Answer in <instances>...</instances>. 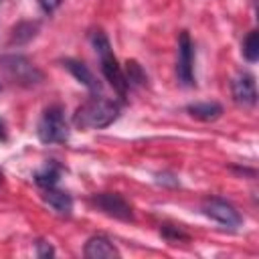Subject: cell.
<instances>
[{
  "label": "cell",
  "instance_id": "9",
  "mask_svg": "<svg viewBox=\"0 0 259 259\" xmlns=\"http://www.w3.org/2000/svg\"><path fill=\"white\" fill-rule=\"evenodd\" d=\"M83 255L87 259H111V257H119V251L115 249V245L103 237V235H95L91 237L85 247H83Z\"/></svg>",
  "mask_w": 259,
  "mask_h": 259
},
{
  "label": "cell",
  "instance_id": "14",
  "mask_svg": "<svg viewBox=\"0 0 259 259\" xmlns=\"http://www.w3.org/2000/svg\"><path fill=\"white\" fill-rule=\"evenodd\" d=\"M243 57L249 63H255L259 59V34L257 30H251L243 40Z\"/></svg>",
  "mask_w": 259,
  "mask_h": 259
},
{
  "label": "cell",
  "instance_id": "4",
  "mask_svg": "<svg viewBox=\"0 0 259 259\" xmlns=\"http://www.w3.org/2000/svg\"><path fill=\"white\" fill-rule=\"evenodd\" d=\"M38 140L42 144H65L69 140V125L65 121V113L59 105H51L45 109L38 127Z\"/></svg>",
  "mask_w": 259,
  "mask_h": 259
},
{
  "label": "cell",
  "instance_id": "15",
  "mask_svg": "<svg viewBox=\"0 0 259 259\" xmlns=\"http://www.w3.org/2000/svg\"><path fill=\"white\" fill-rule=\"evenodd\" d=\"M36 28H38L36 22H20V24L12 30V40H16V42H26V40H30V38L36 34Z\"/></svg>",
  "mask_w": 259,
  "mask_h": 259
},
{
  "label": "cell",
  "instance_id": "2",
  "mask_svg": "<svg viewBox=\"0 0 259 259\" xmlns=\"http://www.w3.org/2000/svg\"><path fill=\"white\" fill-rule=\"evenodd\" d=\"M91 40H93L95 53L99 55V63H101V71H103L105 79L111 83V87L119 95H125L130 85H127V79L123 75V69L119 67V63H117V59H115V55L111 51V45H109L107 36L101 30H97V32H93Z\"/></svg>",
  "mask_w": 259,
  "mask_h": 259
},
{
  "label": "cell",
  "instance_id": "21",
  "mask_svg": "<svg viewBox=\"0 0 259 259\" xmlns=\"http://www.w3.org/2000/svg\"><path fill=\"white\" fill-rule=\"evenodd\" d=\"M2 180H4V174H2V170H0V184H2Z\"/></svg>",
  "mask_w": 259,
  "mask_h": 259
},
{
  "label": "cell",
  "instance_id": "1",
  "mask_svg": "<svg viewBox=\"0 0 259 259\" xmlns=\"http://www.w3.org/2000/svg\"><path fill=\"white\" fill-rule=\"evenodd\" d=\"M119 115V103L107 97H91L77 107L73 123L79 130H103L111 125Z\"/></svg>",
  "mask_w": 259,
  "mask_h": 259
},
{
  "label": "cell",
  "instance_id": "10",
  "mask_svg": "<svg viewBox=\"0 0 259 259\" xmlns=\"http://www.w3.org/2000/svg\"><path fill=\"white\" fill-rule=\"evenodd\" d=\"M45 202L61 217H69L73 212V198L71 194H67L65 190H57L55 186L51 188H45V194H42Z\"/></svg>",
  "mask_w": 259,
  "mask_h": 259
},
{
  "label": "cell",
  "instance_id": "6",
  "mask_svg": "<svg viewBox=\"0 0 259 259\" xmlns=\"http://www.w3.org/2000/svg\"><path fill=\"white\" fill-rule=\"evenodd\" d=\"M202 212H204L208 219H212V221H217L219 225L229 227V229H237V227L243 223L239 210H237L231 202H227V200H223V198H206V200L202 202Z\"/></svg>",
  "mask_w": 259,
  "mask_h": 259
},
{
  "label": "cell",
  "instance_id": "7",
  "mask_svg": "<svg viewBox=\"0 0 259 259\" xmlns=\"http://www.w3.org/2000/svg\"><path fill=\"white\" fill-rule=\"evenodd\" d=\"M194 49H192V40L188 36V32H180L178 38V65H176V73L182 85H194Z\"/></svg>",
  "mask_w": 259,
  "mask_h": 259
},
{
  "label": "cell",
  "instance_id": "12",
  "mask_svg": "<svg viewBox=\"0 0 259 259\" xmlns=\"http://www.w3.org/2000/svg\"><path fill=\"white\" fill-rule=\"evenodd\" d=\"M186 111L196 117V119H202V121H214L223 115V107L217 103V101H204V103H190L186 107Z\"/></svg>",
  "mask_w": 259,
  "mask_h": 259
},
{
  "label": "cell",
  "instance_id": "20",
  "mask_svg": "<svg viewBox=\"0 0 259 259\" xmlns=\"http://www.w3.org/2000/svg\"><path fill=\"white\" fill-rule=\"evenodd\" d=\"M6 138V134H4V123H2V119H0V140H4Z\"/></svg>",
  "mask_w": 259,
  "mask_h": 259
},
{
  "label": "cell",
  "instance_id": "11",
  "mask_svg": "<svg viewBox=\"0 0 259 259\" xmlns=\"http://www.w3.org/2000/svg\"><path fill=\"white\" fill-rule=\"evenodd\" d=\"M63 65L69 69V73H71L79 83H83V85L89 87L91 91H99V81L95 79V75L89 71L87 65H83L81 61H73V59H67Z\"/></svg>",
  "mask_w": 259,
  "mask_h": 259
},
{
  "label": "cell",
  "instance_id": "18",
  "mask_svg": "<svg viewBox=\"0 0 259 259\" xmlns=\"http://www.w3.org/2000/svg\"><path fill=\"white\" fill-rule=\"evenodd\" d=\"M55 251H53V247L49 245V243H45V241H38L36 243V255L38 257H51Z\"/></svg>",
  "mask_w": 259,
  "mask_h": 259
},
{
  "label": "cell",
  "instance_id": "19",
  "mask_svg": "<svg viewBox=\"0 0 259 259\" xmlns=\"http://www.w3.org/2000/svg\"><path fill=\"white\" fill-rule=\"evenodd\" d=\"M38 4H40V8L45 12H53V10H57L61 6V0H38Z\"/></svg>",
  "mask_w": 259,
  "mask_h": 259
},
{
  "label": "cell",
  "instance_id": "8",
  "mask_svg": "<svg viewBox=\"0 0 259 259\" xmlns=\"http://www.w3.org/2000/svg\"><path fill=\"white\" fill-rule=\"evenodd\" d=\"M231 89H233V97H235L237 103H241V105H255V101H257V87H255L253 75L241 73L239 77L233 79Z\"/></svg>",
  "mask_w": 259,
  "mask_h": 259
},
{
  "label": "cell",
  "instance_id": "5",
  "mask_svg": "<svg viewBox=\"0 0 259 259\" xmlns=\"http://www.w3.org/2000/svg\"><path fill=\"white\" fill-rule=\"evenodd\" d=\"M91 202L101 210L105 212L107 217H113L117 221H134V212H132V206L130 202L117 194V192H99V194H93L91 196Z\"/></svg>",
  "mask_w": 259,
  "mask_h": 259
},
{
  "label": "cell",
  "instance_id": "3",
  "mask_svg": "<svg viewBox=\"0 0 259 259\" xmlns=\"http://www.w3.org/2000/svg\"><path fill=\"white\" fill-rule=\"evenodd\" d=\"M0 69L14 83L24 85V87L38 85L45 79L42 71L22 55H0Z\"/></svg>",
  "mask_w": 259,
  "mask_h": 259
},
{
  "label": "cell",
  "instance_id": "13",
  "mask_svg": "<svg viewBox=\"0 0 259 259\" xmlns=\"http://www.w3.org/2000/svg\"><path fill=\"white\" fill-rule=\"evenodd\" d=\"M59 176H61V166H59L57 162L51 160L49 164H45L42 170L36 172L34 180H36L38 186H42V188H51V186H55V184L59 182Z\"/></svg>",
  "mask_w": 259,
  "mask_h": 259
},
{
  "label": "cell",
  "instance_id": "16",
  "mask_svg": "<svg viewBox=\"0 0 259 259\" xmlns=\"http://www.w3.org/2000/svg\"><path fill=\"white\" fill-rule=\"evenodd\" d=\"M123 75L127 79V85H142L146 81V75H144V71L140 69V65L136 61H127V67H125Z\"/></svg>",
  "mask_w": 259,
  "mask_h": 259
},
{
  "label": "cell",
  "instance_id": "17",
  "mask_svg": "<svg viewBox=\"0 0 259 259\" xmlns=\"http://www.w3.org/2000/svg\"><path fill=\"white\" fill-rule=\"evenodd\" d=\"M160 235L166 239V241H186L188 235L180 229V227H174V225H164L160 229Z\"/></svg>",
  "mask_w": 259,
  "mask_h": 259
}]
</instances>
